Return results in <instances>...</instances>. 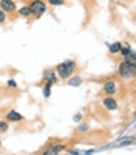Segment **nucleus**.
I'll return each instance as SVG.
<instances>
[{
	"instance_id": "1",
	"label": "nucleus",
	"mask_w": 136,
	"mask_h": 155,
	"mask_svg": "<svg viewBox=\"0 0 136 155\" xmlns=\"http://www.w3.org/2000/svg\"><path fill=\"white\" fill-rule=\"evenodd\" d=\"M77 69V63L74 60H67V61H63L57 66V75L58 78H63V80H67L74 75V72Z\"/></svg>"
},
{
	"instance_id": "2",
	"label": "nucleus",
	"mask_w": 136,
	"mask_h": 155,
	"mask_svg": "<svg viewBox=\"0 0 136 155\" xmlns=\"http://www.w3.org/2000/svg\"><path fill=\"white\" fill-rule=\"evenodd\" d=\"M117 74L125 80L133 78V77H136V66L130 64V63H127V61H122L119 64V68H117Z\"/></svg>"
},
{
	"instance_id": "3",
	"label": "nucleus",
	"mask_w": 136,
	"mask_h": 155,
	"mask_svg": "<svg viewBox=\"0 0 136 155\" xmlns=\"http://www.w3.org/2000/svg\"><path fill=\"white\" fill-rule=\"evenodd\" d=\"M28 6H30L31 14L36 16V17H41V16L45 13V3L42 2V0H33Z\"/></svg>"
},
{
	"instance_id": "4",
	"label": "nucleus",
	"mask_w": 136,
	"mask_h": 155,
	"mask_svg": "<svg viewBox=\"0 0 136 155\" xmlns=\"http://www.w3.org/2000/svg\"><path fill=\"white\" fill-rule=\"evenodd\" d=\"M102 104H103V107L106 108L108 111H114V110H117V100H116L113 96H106V97H103V99H102Z\"/></svg>"
},
{
	"instance_id": "5",
	"label": "nucleus",
	"mask_w": 136,
	"mask_h": 155,
	"mask_svg": "<svg viewBox=\"0 0 136 155\" xmlns=\"http://www.w3.org/2000/svg\"><path fill=\"white\" fill-rule=\"evenodd\" d=\"M102 91H103L105 94H108V96H114L116 91H117V83H116L114 80H108V81H105V83H103Z\"/></svg>"
},
{
	"instance_id": "6",
	"label": "nucleus",
	"mask_w": 136,
	"mask_h": 155,
	"mask_svg": "<svg viewBox=\"0 0 136 155\" xmlns=\"http://www.w3.org/2000/svg\"><path fill=\"white\" fill-rule=\"evenodd\" d=\"M0 10H3L5 13H13L16 11V3L13 0H0Z\"/></svg>"
},
{
	"instance_id": "7",
	"label": "nucleus",
	"mask_w": 136,
	"mask_h": 155,
	"mask_svg": "<svg viewBox=\"0 0 136 155\" xmlns=\"http://www.w3.org/2000/svg\"><path fill=\"white\" fill-rule=\"evenodd\" d=\"M6 121L8 122H21V121H24V116L21 113H17L16 110H11L6 113Z\"/></svg>"
},
{
	"instance_id": "8",
	"label": "nucleus",
	"mask_w": 136,
	"mask_h": 155,
	"mask_svg": "<svg viewBox=\"0 0 136 155\" xmlns=\"http://www.w3.org/2000/svg\"><path fill=\"white\" fill-rule=\"evenodd\" d=\"M66 149V144H55V146H52V147L49 150H45L44 153L45 155H55V153H60Z\"/></svg>"
},
{
	"instance_id": "9",
	"label": "nucleus",
	"mask_w": 136,
	"mask_h": 155,
	"mask_svg": "<svg viewBox=\"0 0 136 155\" xmlns=\"http://www.w3.org/2000/svg\"><path fill=\"white\" fill-rule=\"evenodd\" d=\"M42 78H44V81H52V83H55V81L58 80L57 74H55V72H53L52 69H50V71H44Z\"/></svg>"
},
{
	"instance_id": "10",
	"label": "nucleus",
	"mask_w": 136,
	"mask_h": 155,
	"mask_svg": "<svg viewBox=\"0 0 136 155\" xmlns=\"http://www.w3.org/2000/svg\"><path fill=\"white\" fill-rule=\"evenodd\" d=\"M52 86H53L52 81H45V83H44V86H42V94H44L45 99L50 97V94H52Z\"/></svg>"
},
{
	"instance_id": "11",
	"label": "nucleus",
	"mask_w": 136,
	"mask_h": 155,
	"mask_svg": "<svg viewBox=\"0 0 136 155\" xmlns=\"http://www.w3.org/2000/svg\"><path fill=\"white\" fill-rule=\"evenodd\" d=\"M124 61H127V63H130V64H133V66H136V52H130V53H127V55L124 57Z\"/></svg>"
},
{
	"instance_id": "12",
	"label": "nucleus",
	"mask_w": 136,
	"mask_h": 155,
	"mask_svg": "<svg viewBox=\"0 0 136 155\" xmlns=\"http://www.w3.org/2000/svg\"><path fill=\"white\" fill-rule=\"evenodd\" d=\"M81 77H72V78H67V85L69 86H78V85H81Z\"/></svg>"
},
{
	"instance_id": "13",
	"label": "nucleus",
	"mask_w": 136,
	"mask_h": 155,
	"mask_svg": "<svg viewBox=\"0 0 136 155\" xmlns=\"http://www.w3.org/2000/svg\"><path fill=\"white\" fill-rule=\"evenodd\" d=\"M121 49H122V42H114V44L110 45V52L113 53V55H114V53H119Z\"/></svg>"
},
{
	"instance_id": "14",
	"label": "nucleus",
	"mask_w": 136,
	"mask_h": 155,
	"mask_svg": "<svg viewBox=\"0 0 136 155\" xmlns=\"http://www.w3.org/2000/svg\"><path fill=\"white\" fill-rule=\"evenodd\" d=\"M19 14H21V16H25V17H28V16H31V11H30V6H22L21 10H19Z\"/></svg>"
},
{
	"instance_id": "15",
	"label": "nucleus",
	"mask_w": 136,
	"mask_h": 155,
	"mask_svg": "<svg viewBox=\"0 0 136 155\" xmlns=\"http://www.w3.org/2000/svg\"><path fill=\"white\" fill-rule=\"evenodd\" d=\"M8 129H10V124H8V121H0V133L8 132Z\"/></svg>"
},
{
	"instance_id": "16",
	"label": "nucleus",
	"mask_w": 136,
	"mask_h": 155,
	"mask_svg": "<svg viewBox=\"0 0 136 155\" xmlns=\"http://www.w3.org/2000/svg\"><path fill=\"white\" fill-rule=\"evenodd\" d=\"M130 52H131V47H130V45H128V44H125V45L122 44V49H121V52H119L121 55H122V57H125L127 53H130Z\"/></svg>"
},
{
	"instance_id": "17",
	"label": "nucleus",
	"mask_w": 136,
	"mask_h": 155,
	"mask_svg": "<svg viewBox=\"0 0 136 155\" xmlns=\"http://www.w3.org/2000/svg\"><path fill=\"white\" fill-rule=\"evenodd\" d=\"M49 3L53 6H61V5H64V0H49Z\"/></svg>"
},
{
	"instance_id": "18",
	"label": "nucleus",
	"mask_w": 136,
	"mask_h": 155,
	"mask_svg": "<svg viewBox=\"0 0 136 155\" xmlns=\"http://www.w3.org/2000/svg\"><path fill=\"white\" fill-rule=\"evenodd\" d=\"M5 19H6V13H5L3 10H0V24H3Z\"/></svg>"
},
{
	"instance_id": "19",
	"label": "nucleus",
	"mask_w": 136,
	"mask_h": 155,
	"mask_svg": "<svg viewBox=\"0 0 136 155\" xmlns=\"http://www.w3.org/2000/svg\"><path fill=\"white\" fill-rule=\"evenodd\" d=\"M78 130H80V132H86V130H89V125H88V124H81V125L78 127Z\"/></svg>"
},
{
	"instance_id": "20",
	"label": "nucleus",
	"mask_w": 136,
	"mask_h": 155,
	"mask_svg": "<svg viewBox=\"0 0 136 155\" xmlns=\"http://www.w3.org/2000/svg\"><path fill=\"white\" fill-rule=\"evenodd\" d=\"M8 88H17V85H16V81L14 80H8Z\"/></svg>"
},
{
	"instance_id": "21",
	"label": "nucleus",
	"mask_w": 136,
	"mask_h": 155,
	"mask_svg": "<svg viewBox=\"0 0 136 155\" xmlns=\"http://www.w3.org/2000/svg\"><path fill=\"white\" fill-rule=\"evenodd\" d=\"M80 119H81V113H78V114H75V116H74V121H75V122H78Z\"/></svg>"
}]
</instances>
